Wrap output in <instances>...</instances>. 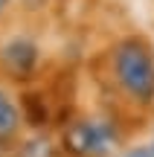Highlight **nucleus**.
<instances>
[{"label":"nucleus","mask_w":154,"mask_h":157,"mask_svg":"<svg viewBox=\"0 0 154 157\" xmlns=\"http://www.w3.org/2000/svg\"><path fill=\"white\" fill-rule=\"evenodd\" d=\"M114 67H116V76H119L122 87L131 90L134 96L148 99L154 93V61H151V52L145 50L143 44L125 41V44L116 50Z\"/></svg>","instance_id":"1"},{"label":"nucleus","mask_w":154,"mask_h":157,"mask_svg":"<svg viewBox=\"0 0 154 157\" xmlns=\"http://www.w3.org/2000/svg\"><path fill=\"white\" fill-rule=\"evenodd\" d=\"M111 143H114V131H111V125L99 122V119L81 122L79 128L70 134V146L79 154H102V151L111 148Z\"/></svg>","instance_id":"2"},{"label":"nucleus","mask_w":154,"mask_h":157,"mask_svg":"<svg viewBox=\"0 0 154 157\" xmlns=\"http://www.w3.org/2000/svg\"><path fill=\"white\" fill-rule=\"evenodd\" d=\"M17 128V108L12 105V99L0 90V137L12 134Z\"/></svg>","instance_id":"3"},{"label":"nucleus","mask_w":154,"mask_h":157,"mask_svg":"<svg viewBox=\"0 0 154 157\" xmlns=\"http://www.w3.org/2000/svg\"><path fill=\"white\" fill-rule=\"evenodd\" d=\"M6 58H9V64H15V67L26 70V67H32V58H35V52H32V47H29V44L17 41V44H12L9 50H6Z\"/></svg>","instance_id":"4"},{"label":"nucleus","mask_w":154,"mask_h":157,"mask_svg":"<svg viewBox=\"0 0 154 157\" xmlns=\"http://www.w3.org/2000/svg\"><path fill=\"white\" fill-rule=\"evenodd\" d=\"M125 157H154V151H148V148H134V151H128Z\"/></svg>","instance_id":"5"},{"label":"nucleus","mask_w":154,"mask_h":157,"mask_svg":"<svg viewBox=\"0 0 154 157\" xmlns=\"http://www.w3.org/2000/svg\"><path fill=\"white\" fill-rule=\"evenodd\" d=\"M3 3H6V0H0V6H3Z\"/></svg>","instance_id":"6"},{"label":"nucleus","mask_w":154,"mask_h":157,"mask_svg":"<svg viewBox=\"0 0 154 157\" xmlns=\"http://www.w3.org/2000/svg\"><path fill=\"white\" fill-rule=\"evenodd\" d=\"M151 151H154V148H151Z\"/></svg>","instance_id":"7"}]
</instances>
